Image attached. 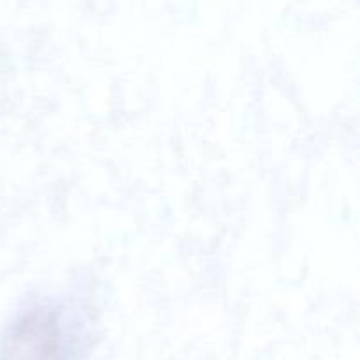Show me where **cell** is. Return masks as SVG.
Masks as SVG:
<instances>
[{"instance_id": "1", "label": "cell", "mask_w": 360, "mask_h": 360, "mask_svg": "<svg viewBox=\"0 0 360 360\" xmlns=\"http://www.w3.org/2000/svg\"><path fill=\"white\" fill-rule=\"evenodd\" d=\"M58 315L42 306L28 309L11 326L4 360H55L60 350Z\"/></svg>"}]
</instances>
